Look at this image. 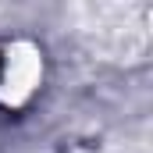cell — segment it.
<instances>
[{
    "instance_id": "6da1fadb",
    "label": "cell",
    "mask_w": 153,
    "mask_h": 153,
    "mask_svg": "<svg viewBox=\"0 0 153 153\" xmlns=\"http://www.w3.org/2000/svg\"><path fill=\"white\" fill-rule=\"evenodd\" d=\"M43 82V53L36 43L18 39L4 50V68H0V103L4 107H22Z\"/></svg>"
}]
</instances>
